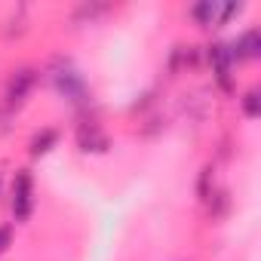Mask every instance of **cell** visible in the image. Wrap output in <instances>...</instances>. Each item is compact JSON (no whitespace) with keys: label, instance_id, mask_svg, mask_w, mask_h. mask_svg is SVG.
I'll return each mask as SVG.
<instances>
[{"label":"cell","instance_id":"1","mask_svg":"<svg viewBox=\"0 0 261 261\" xmlns=\"http://www.w3.org/2000/svg\"><path fill=\"white\" fill-rule=\"evenodd\" d=\"M34 209V185H31V172L22 169L16 172V181H13V215L16 221H28Z\"/></svg>","mask_w":261,"mask_h":261},{"label":"cell","instance_id":"2","mask_svg":"<svg viewBox=\"0 0 261 261\" xmlns=\"http://www.w3.org/2000/svg\"><path fill=\"white\" fill-rule=\"evenodd\" d=\"M233 13H240V7H233V4H218V0H203V4H197V7H191V16L200 22V25H224Z\"/></svg>","mask_w":261,"mask_h":261},{"label":"cell","instance_id":"3","mask_svg":"<svg viewBox=\"0 0 261 261\" xmlns=\"http://www.w3.org/2000/svg\"><path fill=\"white\" fill-rule=\"evenodd\" d=\"M227 49H230V59H233V62H237V59H255L258 49H261V34H258L255 28H249V31H243Z\"/></svg>","mask_w":261,"mask_h":261},{"label":"cell","instance_id":"4","mask_svg":"<svg viewBox=\"0 0 261 261\" xmlns=\"http://www.w3.org/2000/svg\"><path fill=\"white\" fill-rule=\"evenodd\" d=\"M34 71L31 68H22V71H16L13 77H10V83H7V98L10 101H25V95L31 92V86H34Z\"/></svg>","mask_w":261,"mask_h":261},{"label":"cell","instance_id":"5","mask_svg":"<svg viewBox=\"0 0 261 261\" xmlns=\"http://www.w3.org/2000/svg\"><path fill=\"white\" fill-rule=\"evenodd\" d=\"M56 89L65 95V98H71V101H80V95H83V80H80V74L77 71H62V74H56Z\"/></svg>","mask_w":261,"mask_h":261},{"label":"cell","instance_id":"6","mask_svg":"<svg viewBox=\"0 0 261 261\" xmlns=\"http://www.w3.org/2000/svg\"><path fill=\"white\" fill-rule=\"evenodd\" d=\"M80 148L83 151H105L108 148V139L98 126H83L80 129Z\"/></svg>","mask_w":261,"mask_h":261},{"label":"cell","instance_id":"7","mask_svg":"<svg viewBox=\"0 0 261 261\" xmlns=\"http://www.w3.org/2000/svg\"><path fill=\"white\" fill-rule=\"evenodd\" d=\"M56 142H59V133H56V129H40V133L31 139V154L40 157V154H46Z\"/></svg>","mask_w":261,"mask_h":261},{"label":"cell","instance_id":"8","mask_svg":"<svg viewBox=\"0 0 261 261\" xmlns=\"http://www.w3.org/2000/svg\"><path fill=\"white\" fill-rule=\"evenodd\" d=\"M243 111H246L249 117H258V92H255V89H249V92L243 95Z\"/></svg>","mask_w":261,"mask_h":261},{"label":"cell","instance_id":"9","mask_svg":"<svg viewBox=\"0 0 261 261\" xmlns=\"http://www.w3.org/2000/svg\"><path fill=\"white\" fill-rule=\"evenodd\" d=\"M13 243V227L10 224H0V252H7Z\"/></svg>","mask_w":261,"mask_h":261}]
</instances>
